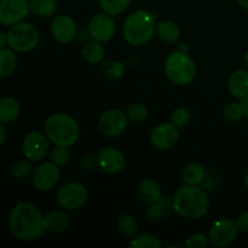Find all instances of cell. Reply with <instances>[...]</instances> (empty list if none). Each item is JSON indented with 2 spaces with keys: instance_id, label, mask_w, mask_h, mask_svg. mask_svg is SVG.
<instances>
[{
  "instance_id": "cell-3",
  "label": "cell",
  "mask_w": 248,
  "mask_h": 248,
  "mask_svg": "<svg viewBox=\"0 0 248 248\" xmlns=\"http://www.w3.org/2000/svg\"><path fill=\"white\" fill-rule=\"evenodd\" d=\"M45 133L48 140L58 147H72L80 136L79 124L74 118L63 113L52 114L45 121Z\"/></svg>"
},
{
  "instance_id": "cell-11",
  "label": "cell",
  "mask_w": 248,
  "mask_h": 248,
  "mask_svg": "<svg viewBox=\"0 0 248 248\" xmlns=\"http://www.w3.org/2000/svg\"><path fill=\"white\" fill-rule=\"evenodd\" d=\"M116 31L115 21L108 14H99L92 17L89 24V35L92 40L107 43L114 36Z\"/></svg>"
},
{
  "instance_id": "cell-42",
  "label": "cell",
  "mask_w": 248,
  "mask_h": 248,
  "mask_svg": "<svg viewBox=\"0 0 248 248\" xmlns=\"http://www.w3.org/2000/svg\"><path fill=\"white\" fill-rule=\"evenodd\" d=\"M244 61H245V64H246V67H247V69H248V50L246 51V53H245Z\"/></svg>"
},
{
  "instance_id": "cell-8",
  "label": "cell",
  "mask_w": 248,
  "mask_h": 248,
  "mask_svg": "<svg viewBox=\"0 0 248 248\" xmlns=\"http://www.w3.org/2000/svg\"><path fill=\"white\" fill-rule=\"evenodd\" d=\"M89 199V191L82 184L70 182L64 184L57 193V202L64 210H79Z\"/></svg>"
},
{
  "instance_id": "cell-14",
  "label": "cell",
  "mask_w": 248,
  "mask_h": 248,
  "mask_svg": "<svg viewBox=\"0 0 248 248\" xmlns=\"http://www.w3.org/2000/svg\"><path fill=\"white\" fill-rule=\"evenodd\" d=\"M48 138L43 133L29 132L23 140L24 156L31 161H41L48 153Z\"/></svg>"
},
{
  "instance_id": "cell-23",
  "label": "cell",
  "mask_w": 248,
  "mask_h": 248,
  "mask_svg": "<svg viewBox=\"0 0 248 248\" xmlns=\"http://www.w3.org/2000/svg\"><path fill=\"white\" fill-rule=\"evenodd\" d=\"M82 56L90 64H98L104 58V47L102 43L96 40L89 41L82 47Z\"/></svg>"
},
{
  "instance_id": "cell-16",
  "label": "cell",
  "mask_w": 248,
  "mask_h": 248,
  "mask_svg": "<svg viewBox=\"0 0 248 248\" xmlns=\"http://www.w3.org/2000/svg\"><path fill=\"white\" fill-rule=\"evenodd\" d=\"M51 35L61 44H68L78 35L77 22L67 15H60L51 23Z\"/></svg>"
},
{
  "instance_id": "cell-29",
  "label": "cell",
  "mask_w": 248,
  "mask_h": 248,
  "mask_svg": "<svg viewBox=\"0 0 248 248\" xmlns=\"http://www.w3.org/2000/svg\"><path fill=\"white\" fill-rule=\"evenodd\" d=\"M223 115L229 123H236L245 116L241 102H230L223 109Z\"/></svg>"
},
{
  "instance_id": "cell-19",
  "label": "cell",
  "mask_w": 248,
  "mask_h": 248,
  "mask_svg": "<svg viewBox=\"0 0 248 248\" xmlns=\"http://www.w3.org/2000/svg\"><path fill=\"white\" fill-rule=\"evenodd\" d=\"M44 220H45V230L52 232V234H62V232H67L70 223L67 213L62 212V211H52V212L47 213Z\"/></svg>"
},
{
  "instance_id": "cell-34",
  "label": "cell",
  "mask_w": 248,
  "mask_h": 248,
  "mask_svg": "<svg viewBox=\"0 0 248 248\" xmlns=\"http://www.w3.org/2000/svg\"><path fill=\"white\" fill-rule=\"evenodd\" d=\"M160 202H161V199L157 202L149 205V207L147 208V217L152 222H157L162 217H165V210Z\"/></svg>"
},
{
  "instance_id": "cell-28",
  "label": "cell",
  "mask_w": 248,
  "mask_h": 248,
  "mask_svg": "<svg viewBox=\"0 0 248 248\" xmlns=\"http://www.w3.org/2000/svg\"><path fill=\"white\" fill-rule=\"evenodd\" d=\"M131 248H160L161 242L156 236L152 234L136 235L130 244Z\"/></svg>"
},
{
  "instance_id": "cell-37",
  "label": "cell",
  "mask_w": 248,
  "mask_h": 248,
  "mask_svg": "<svg viewBox=\"0 0 248 248\" xmlns=\"http://www.w3.org/2000/svg\"><path fill=\"white\" fill-rule=\"evenodd\" d=\"M80 165H81L82 169L85 170H92L97 165V159L93 156H84L81 160H80Z\"/></svg>"
},
{
  "instance_id": "cell-41",
  "label": "cell",
  "mask_w": 248,
  "mask_h": 248,
  "mask_svg": "<svg viewBox=\"0 0 248 248\" xmlns=\"http://www.w3.org/2000/svg\"><path fill=\"white\" fill-rule=\"evenodd\" d=\"M237 2H239V5L242 9L247 10L248 11V0H237Z\"/></svg>"
},
{
  "instance_id": "cell-5",
  "label": "cell",
  "mask_w": 248,
  "mask_h": 248,
  "mask_svg": "<svg viewBox=\"0 0 248 248\" xmlns=\"http://www.w3.org/2000/svg\"><path fill=\"white\" fill-rule=\"evenodd\" d=\"M165 73L173 84L184 86L190 84L195 78V63L186 52L176 51L165 61Z\"/></svg>"
},
{
  "instance_id": "cell-36",
  "label": "cell",
  "mask_w": 248,
  "mask_h": 248,
  "mask_svg": "<svg viewBox=\"0 0 248 248\" xmlns=\"http://www.w3.org/2000/svg\"><path fill=\"white\" fill-rule=\"evenodd\" d=\"M235 222H236L237 228H239L240 232H248V211L241 213Z\"/></svg>"
},
{
  "instance_id": "cell-33",
  "label": "cell",
  "mask_w": 248,
  "mask_h": 248,
  "mask_svg": "<svg viewBox=\"0 0 248 248\" xmlns=\"http://www.w3.org/2000/svg\"><path fill=\"white\" fill-rule=\"evenodd\" d=\"M190 113H189L188 109L186 108H177L176 110H173V113L171 114V118H170V123L173 124L176 127L182 128L186 127V125L190 121Z\"/></svg>"
},
{
  "instance_id": "cell-40",
  "label": "cell",
  "mask_w": 248,
  "mask_h": 248,
  "mask_svg": "<svg viewBox=\"0 0 248 248\" xmlns=\"http://www.w3.org/2000/svg\"><path fill=\"white\" fill-rule=\"evenodd\" d=\"M5 140H6V131H5L4 126L0 124V145L5 142Z\"/></svg>"
},
{
  "instance_id": "cell-6",
  "label": "cell",
  "mask_w": 248,
  "mask_h": 248,
  "mask_svg": "<svg viewBox=\"0 0 248 248\" xmlns=\"http://www.w3.org/2000/svg\"><path fill=\"white\" fill-rule=\"evenodd\" d=\"M7 45L16 52H28L36 47L40 40L38 28L28 22H18L7 31Z\"/></svg>"
},
{
  "instance_id": "cell-17",
  "label": "cell",
  "mask_w": 248,
  "mask_h": 248,
  "mask_svg": "<svg viewBox=\"0 0 248 248\" xmlns=\"http://www.w3.org/2000/svg\"><path fill=\"white\" fill-rule=\"evenodd\" d=\"M228 89L235 98L242 99L248 96V70H235L229 77Z\"/></svg>"
},
{
  "instance_id": "cell-4",
  "label": "cell",
  "mask_w": 248,
  "mask_h": 248,
  "mask_svg": "<svg viewBox=\"0 0 248 248\" xmlns=\"http://www.w3.org/2000/svg\"><path fill=\"white\" fill-rule=\"evenodd\" d=\"M156 31L155 17L144 10L132 12L124 22L123 34L132 46H143L149 43Z\"/></svg>"
},
{
  "instance_id": "cell-20",
  "label": "cell",
  "mask_w": 248,
  "mask_h": 248,
  "mask_svg": "<svg viewBox=\"0 0 248 248\" xmlns=\"http://www.w3.org/2000/svg\"><path fill=\"white\" fill-rule=\"evenodd\" d=\"M155 34L164 43L173 44L176 41H178L179 36H181V31H179L178 26L174 22L161 21L159 23H156Z\"/></svg>"
},
{
  "instance_id": "cell-13",
  "label": "cell",
  "mask_w": 248,
  "mask_h": 248,
  "mask_svg": "<svg viewBox=\"0 0 248 248\" xmlns=\"http://www.w3.org/2000/svg\"><path fill=\"white\" fill-rule=\"evenodd\" d=\"M150 140L155 148L167 150L173 148L179 140L178 127L171 123H162L155 126L150 133Z\"/></svg>"
},
{
  "instance_id": "cell-38",
  "label": "cell",
  "mask_w": 248,
  "mask_h": 248,
  "mask_svg": "<svg viewBox=\"0 0 248 248\" xmlns=\"http://www.w3.org/2000/svg\"><path fill=\"white\" fill-rule=\"evenodd\" d=\"M7 45V34H5L4 31H0V50L5 48V46Z\"/></svg>"
},
{
  "instance_id": "cell-43",
  "label": "cell",
  "mask_w": 248,
  "mask_h": 248,
  "mask_svg": "<svg viewBox=\"0 0 248 248\" xmlns=\"http://www.w3.org/2000/svg\"><path fill=\"white\" fill-rule=\"evenodd\" d=\"M245 186H246V188L248 189V172L246 173V176H245Z\"/></svg>"
},
{
  "instance_id": "cell-9",
  "label": "cell",
  "mask_w": 248,
  "mask_h": 248,
  "mask_svg": "<svg viewBox=\"0 0 248 248\" xmlns=\"http://www.w3.org/2000/svg\"><path fill=\"white\" fill-rule=\"evenodd\" d=\"M127 115L119 109H109L99 118V131L109 138L119 137L127 127Z\"/></svg>"
},
{
  "instance_id": "cell-31",
  "label": "cell",
  "mask_w": 248,
  "mask_h": 248,
  "mask_svg": "<svg viewBox=\"0 0 248 248\" xmlns=\"http://www.w3.org/2000/svg\"><path fill=\"white\" fill-rule=\"evenodd\" d=\"M50 159L51 162H53L56 166L64 167L69 164L70 153L67 147H58V145H56L55 149L51 152Z\"/></svg>"
},
{
  "instance_id": "cell-35",
  "label": "cell",
  "mask_w": 248,
  "mask_h": 248,
  "mask_svg": "<svg viewBox=\"0 0 248 248\" xmlns=\"http://www.w3.org/2000/svg\"><path fill=\"white\" fill-rule=\"evenodd\" d=\"M210 244V240L208 237H206L202 234H195L193 236H190L189 239H186V248H205Z\"/></svg>"
},
{
  "instance_id": "cell-15",
  "label": "cell",
  "mask_w": 248,
  "mask_h": 248,
  "mask_svg": "<svg viewBox=\"0 0 248 248\" xmlns=\"http://www.w3.org/2000/svg\"><path fill=\"white\" fill-rule=\"evenodd\" d=\"M96 159L98 167L106 173H119L126 166L125 155L115 148H104L97 154Z\"/></svg>"
},
{
  "instance_id": "cell-21",
  "label": "cell",
  "mask_w": 248,
  "mask_h": 248,
  "mask_svg": "<svg viewBox=\"0 0 248 248\" xmlns=\"http://www.w3.org/2000/svg\"><path fill=\"white\" fill-rule=\"evenodd\" d=\"M18 102L11 97H5L0 99V123L9 124L16 120L19 115Z\"/></svg>"
},
{
  "instance_id": "cell-12",
  "label": "cell",
  "mask_w": 248,
  "mask_h": 248,
  "mask_svg": "<svg viewBox=\"0 0 248 248\" xmlns=\"http://www.w3.org/2000/svg\"><path fill=\"white\" fill-rule=\"evenodd\" d=\"M60 167L53 162H44L34 171L33 186L39 191H50L57 186L61 178Z\"/></svg>"
},
{
  "instance_id": "cell-2",
  "label": "cell",
  "mask_w": 248,
  "mask_h": 248,
  "mask_svg": "<svg viewBox=\"0 0 248 248\" xmlns=\"http://www.w3.org/2000/svg\"><path fill=\"white\" fill-rule=\"evenodd\" d=\"M172 208L179 217L196 220L206 216L210 208V199L199 186H181L172 199Z\"/></svg>"
},
{
  "instance_id": "cell-1",
  "label": "cell",
  "mask_w": 248,
  "mask_h": 248,
  "mask_svg": "<svg viewBox=\"0 0 248 248\" xmlns=\"http://www.w3.org/2000/svg\"><path fill=\"white\" fill-rule=\"evenodd\" d=\"M44 218L45 217L33 203L19 202L10 212V230L12 235L21 241H35L45 232Z\"/></svg>"
},
{
  "instance_id": "cell-39",
  "label": "cell",
  "mask_w": 248,
  "mask_h": 248,
  "mask_svg": "<svg viewBox=\"0 0 248 248\" xmlns=\"http://www.w3.org/2000/svg\"><path fill=\"white\" fill-rule=\"evenodd\" d=\"M241 104H242V108H244L245 116L248 118V96H246L245 98L241 99Z\"/></svg>"
},
{
  "instance_id": "cell-24",
  "label": "cell",
  "mask_w": 248,
  "mask_h": 248,
  "mask_svg": "<svg viewBox=\"0 0 248 248\" xmlns=\"http://www.w3.org/2000/svg\"><path fill=\"white\" fill-rule=\"evenodd\" d=\"M17 67V56L14 50H0V78H7L15 72Z\"/></svg>"
},
{
  "instance_id": "cell-10",
  "label": "cell",
  "mask_w": 248,
  "mask_h": 248,
  "mask_svg": "<svg viewBox=\"0 0 248 248\" xmlns=\"http://www.w3.org/2000/svg\"><path fill=\"white\" fill-rule=\"evenodd\" d=\"M31 11L28 0H1L0 1V23L11 27L22 22Z\"/></svg>"
},
{
  "instance_id": "cell-7",
  "label": "cell",
  "mask_w": 248,
  "mask_h": 248,
  "mask_svg": "<svg viewBox=\"0 0 248 248\" xmlns=\"http://www.w3.org/2000/svg\"><path fill=\"white\" fill-rule=\"evenodd\" d=\"M239 232L235 220L229 218H219L211 227L208 240L215 247L224 248L234 244Z\"/></svg>"
},
{
  "instance_id": "cell-22",
  "label": "cell",
  "mask_w": 248,
  "mask_h": 248,
  "mask_svg": "<svg viewBox=\"0 0 248 248\" xmlns=\"http://www.w3.org/2000/svg\"><path fill=\"white\" fill-rule=\"evenodd\" d=\"M182 177H183V181L186 184L200 186L206 179V170L202 165L194 162V164H189L184 169Z\"/></svg>"
},
{
  "instance_id": "cell-26",
  "label": "cell",
  "mask_w": 248,
  "mask_h": 248,
  "mask_svg": "<svg viewBox=\"0 0 248 248\" xmlns=\"http://www.w3.org/2000/svg\"><path fill=\"white\" fill-rule=\"evenodd\" d=\"M119 232L125 237H135L138 232V222L130 215L121 216L116 223Z\"/></svg>"
},
{
  "instance_id": "cell-32",
  "label": "cell",
  "mask_w": 248,
  "mask_h": 248,
  "mask_svg": "<svg viewBox=\"0 0 248 248\" xmlns=\"http://www.w3.org/2000/svg\"><path fill=\"white\" fill-rule=\"evenodd\" d=\"M127 119L135 124L144 121L148 116V108L143 103H133L127 110Z\"/></svg>"
},
{
  "instance_id": "cell-18",
  "label": "cell",
  "mask_w": 248,
  "mask_h": 248,
  "mask_svg": "<svg viewBox=\"0 0 248 248\" xmlns=\"http://www.w3.org/2000/svg\"><path fill=\"white\" fill-rule=\"evenodd\" d=\"M137 194L142 202L152 205V203L157 202L161 199V188L153 179H144L138 186Z\"/></svg>"
},
{
  "instance_id": "cell-30",
  "label": "cell",
  "mask_w": 248,
  "mask_h": 248,
  "mask_svg": "<svg viewBox=\"0 0 248 248\" xmlns=\"http://www.w3.org/2000/svg\"><path fill=\"white\" fill-rule=\"evenodd\" d=\"M31 160H18L15 162L11 167V174L14 178L22 181L31 176Z\"/></svg>"
},
{
  "instance_id": "cell-25",
  "label": "cell",
  "mask_w": 248,
  "mask_h": 248,
  "mask_svg": "<svg viewBox=\"0 0 248 248\" xmlns=\"http://www.w3.org/2000/svg\"><path fill=\"white\" fill-rule=\"evenodd\" d=\"M29 4H31V11L41 18L52 16L57 10L56 0H31Z\"/></svg>"
},
{
  "instance_id": "cell-27",
  "label": "cell",
  "mask_w": 248,
  "mask_h": 248,
  "mask_svg": "<svg viewBox=\"0 0 248 248\" xmlns=\"http://www.w3.org/2000/svg\"><path fill=\"white\" fill-rule=\"evenodd\" d=\"M132 0H99V6L106 14L110 16H118L123 14Z\"/></svg>"
}]
</instances>
